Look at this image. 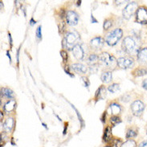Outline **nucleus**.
I'll return each instance as SVG.
<instances>
[{"instance_id": "1", "label": "nucleus", "mask_w": 147, "mask_h": 147, "mask_svg": "<svg viewBox=\"0 0 147 147\" xmlns=\"http://www.w3.org/2000/svg\"><path fill=\"white\" fill-rule=\"evenodd\" d=\"M122 36H123L122 30L121 28H116L115 30L108 34V36H106V43L109 46H114L122 38Z\"/></svg>"}, {"instance_id": "2", "label": "nucleus", "mask_w": 147, "mask_h": 147, "mask_svg": "<svg viewBox=\"0 0 147 147\" xmlns=\"http://www.w3.org/2000/svg\"><path fill=\"white\" fill-rule=\"evenodd\" d=\"M122 48L125 52L129 54V55H133L136 52H138V48H137V44L134 41V40L128 36L125 37L123 40V43H122Z\"/></svg>"}, {"instance_id": "3", "label": "nucleus", "mask_w": 147, "mask_h": 147, "mask_svg": "<svg viewBox=\"0 0 147 147\" xmlns=\"http://www.w3.org/2000/svg\"><path fill=\"white\" fill-rule=\"evenodd\" d=\"M79 40V36L76 32H68L63 40V44L64 47L68 48V49L73 48L76 45L77 40Z\"/></svg>"}, {"instance_id": "4", "label": "nucleus", "mask_w": 147, "mask_h": 147, "mask_svg": "<svg viewBox=\"0 0 147 147\" xmlns=\"http://www.w3.org/2000/svg\"><path fill=\"white\" fill-rule=\"evenodd\" d=\"M100 60L107 68H114L116 64H117V60H116L114 56H110L108 52H103L100 56Z\"/></svg>"}, {"instance_id": "5", "label": "nucleus", "mask_w": 147, "mask_h": 147, "mask_svg": "<svg viewBox=\"0 0 147 147\" xmlns=\"http://www.w3.org/2000/svg\"><path fill=\"white\" fill-rule=\"evenodd\" d=\"M138 8V3L136 2H132V3H129L128 4L127 6L125 7V9L122 11V14H123V17L125 19V20H129L131 18L132 16L134 15V13L137 12L136 11Z\"/></svg>"}, {"instance_id": "6", "label": "nucleus", "mask_w": 147, "mask_h": 147, "mask_svg": "<svg viewBox=\"0 0 147 147\" xmlns=\"http://www.w3.org/2000/svg\"><path fill=\"white\" fill-rule=\"evenodd\" d=\"M136 21L141 24H147V9L141 7L136 12Z\"/></svg>"}, {"instance_id": "7", "label": "nucleus", "mask_w": 147, "mask_h": 147, "mask_svg": "<svg viewBox=\"0 0 147 147\" xmlns=\"http://www.w3.org/2000/svg\"><path fill=\"white\" fill-rule=\"evenodd\" d=\"M134 61L133 58L130 57H121L117 60V65L122 69H128L134 66Z\"/></svg>"}, {"instance_id": "8", "label": "nucleus", "mask_w": 147, "mask_h": 147, "mask_svg": "<svg viewBox=\"0 0 147 147\" xmlns=\"http://www.w3.org/2000/svg\"><path fill=\"white\" fill-rule=\"evenodd\" d=\"M145 109L144 104L141 100H135L134 102H133L131 105V110L134 115L139 117Z\"/></svg>"}, {"instance_id": "9", "label": "nucleus", "mask_w": 147, "mask_h": 147, "mask_svg": "<svg viewBox=\"0 0 147 147\" xmlns=\"http://www.w3.org/2000/svg\"><path fill=\"white\" fill-rule=\"evenodd\" d=\"M66 20L67 23L71 26H74L78 24L79 21V16L76 13L75 11H69L66 14Z\"/></svg>"}, {"instance_id": "10", "label": "nucleus", "mask_w": 147, "mask_h": 147, "mask_svg": "<svg viewBox=\"0 0 147 147\" xmlns=\"http://www.w3.org/2000/svg\"><path fill=\"white\" fill-rule=\"evenodd\" d=\"M138 60L142 65H147V48H144L138 52Z\"/></svg>"}, {"instance_id": "11", "label": "nucleus", "mask_w": 147, "mask_h": 147, "mask_svg": "<svg viewBox=\"0 0 147 147\" xmlns=\"http://www.w3.org/2000/svg\"><path fill=\"white\" fill-rule=\"evenodd\" d=\"M72 53H73V56L76 60H83L84 56V52L83 48H81L80 45L76 44L75 47L72 48Z\"/></svg>"}, {"instance_id": "12", "label": "nucleus", "mask_w": 147, "mask_h": 147, "mask_svg": "<svg viewBox=\"0 0 147 147\" xmlns=\"http://www.w3.org/2000/svg\"><path fill=\"white\" fill-rule=\"evenodd\" d=\"M104 43H105V41H104L103 38L95 37L92 40H91L90 45H91L92 48H94V49H100L104 46Z\"/></svg>"}, {"instance_id": "13", "label": "nucleus", "mask_w": 147, "mask_h": 147, "mask_svg": "<svg viewBox=\"0 0 147 147\" xmlns=\"http://www.w3.org/2000/svg\"><path fill=\"white\" fill-rule=\"evenodd\" d=\"M72 69L78 73H86L87 67L81 64H74L72 65Z\"/></svg>"}, {"instance_id": "14", "label": "nucleus", "mask_w": 147, "mask_h": 147, "mask_svg": "<svg viewBox=\"0 0 147 147\" xmlns=\"http://www.w3.org/2000/svg\"><path fill=\"white\" fill-rule=\"evenodd\" d=\"M14 126V119L12 117H9L6 120L3 124V129L5 131L10 132Z\"/></svg>"}, {"instance_id": "15", "label": "nucleus", "mask_w": 147, "mask_h": 147, "mask_svg": "<svg viewBox=\"0 0 147 147\" xmlns=\"http://www.w3.org/2000/svg\"><path fill=\"white\" fill-rule=\"evenodd\" d=\"M16 101L14 100H10L9 101H7V103L5 104L4 105V110L7 112V113H10V112L13 111L16 108Z\"/></svg>"}, {"instance_id": "16", "label": "nucleus", "mask_w": 147, "mask_h": 147, "mask_svg": "<svg viewBox=\"0 0 147 147\" xmlns=\"http://www.w3.org/2000/svg\"><path fill=\"white\" fill-rule=\"evenodd\" d=\"M100 79L102 80L103 83L108 84L111 82L112 79H113V75H112L111 72H105L101 74Z\"/></svg>"}, {"instance_id": "17", "label": "nucleus", "mask_w": 147, "mask_h": 147, "mask_svg": "<svg viewBox=\"0 0 147 147\" xmlns=\"http://www.w3.org/2000/svg\"><path fill=\"white\" fill-rule=\"evenodd\" d=\"M103 139L105 142H109L113 139V134H112V129L110 127H107L105 129Z\"/></svg>"}, {"instance_id": "18", "label": "nucleus", "mask_w": 147, "mask_h": 147, "mask_svg": "<svg viewBox=\"0 0 147 147\" xmlns=\"http://www.w3.org/2000/svg\"><path fill=\"white\" fill-rule=\"evenodd\" d=\"M109 109H110V110H111V113L113 115H117V114H119L121 111V105H118V104L117 103H113L110 105V106H109Z\"/></svg>"}, {"instance_id": "19", "label": "nucleus", "mask_w": 147, "mask_h": 147, "mask_svg": "<svg viewBox=\"0 0 147 147\" xmlns=\"http://www.w3.org/2000/svg\"><path fill=\"white\" fill-rule=\"evenodd\" d=\"M1 94H2V96H3L4 97L9 98V99H11L14 96L13 91L7 88H1Z\"/></svg>"}, {"instance_id": "20", "label": "nucleus", "mask_w": 147, "mask_h": 147, "mask_svg": "<svg viewBox=\"0 0 147 147\" xmlns=\"http://www.w3.org/2000/svg\"><path fill=\"white\" fill-rule=\"evenodd\" d=\"M99 59L100 57L97 55H96V54H91L90 56H88V64H90L92 66H94V65H96V64L98 63Z\"/></svg>"}, {"instance_id": "21", "label": "nucleus", "mask_w": 147, "mask_h": 147, "mask_svg": "<svg viewBox=\"0 0 147 147\" xmlns=\"http://www.w3.org/2000/svg\"><path fill=\"white\" fill-rule=\"evenodd\" d=\"M105 96H106V88L102 85V86H100L98 88V90L96 92V98H97V99H103Z\"/></svg>"}, {"instance_id": "22", "label": "nucleus", "mask_w": 147, "mask_h": 147, "mask_svg": "<svg viewBox=\"0 0 147 147\" xmlns=\"http://www.w3.org/2000/svg\"><path fill=\"white\" fill-rule=\"evenodd\" d=\"M147 74V68H138L135 70H134L133 75L135 76H142L146 75Z\"/></svg>"}, {"instance_id": "23", "label": "nucleus", "mask_w": 147, "mask_h": 147, "mask_svg": "<svg viewBox=\"0 0 147 147\" xmlns=\"http://www.w3.org/2000/svg\"><path fill=\"white\" fill-rule=\"evenodd\" d=\"M121 147H137V143L134 140H128L121 144Z\"/></svg>"}, {"instance_id": "24", "label": "nucleus", "mask_w": 147, "mask_h": 147, "mask_svg": "<svg viewBox=\"0 0 147 147\" xmlns=\"http://www.w3.org/2000/svg\"><path fill=\"white\" fill-rule=\"evenodd\" d=\"M108 90L112 92V93H115L117 92L120 90V85L118 84H113L111 85H109L108 88Z\"/></svg>"}, {"instance_id": "25", "label": "nucleus", "mask_w": 147, "mask_h": 147, "mask_svg": "<svg viewBox=\"0 0 147 147\" xmlns=\"http://www.w3.org/2000/svg\"><path fill=\"white\" fill-rule=\"evenodd\" d=\"M138 135V133L135 131V130H134V129H128L127 133H126V138L129 139V138H135L136 136Z\"/></svg>"}, {"instance_id": "26", "label": "nucleus", "mask_w": 147, "mask_h": 147, "mask_svg": "<svg viewBox=\"0 0 147 147\" xmlns=\"http://www.w3.org/2000/svg\"><path fill=\"white\" fill-rule=\"evenodd\" d=\"M112 26H113V21H111L110 20H105L103 25L104 30H109V28H111Z\"/></svg>"}, {"instance_id": "27", "label": "nucleus", "mask_w": 147, "mask_h": 147, "mask_svg": "<svg viewBox=\"0 0 147 147\" xmlns=\"http://www.w3.org/2000/svg\"><path fill=\"white\" fill-rule=\"evenodd\" d=\"M110 121H111V123L113 125H117V124H119L121 122V120L120 118L119 117H117V116H113L111 117V119H110Z\"/></svg>"}, {"instance_id": "28", "label": "nucleus", "mask_w": 147, "mask_h": 147, "mask_svg": "<svg viewBox=\"0 0 147 147\" xmlns=\"http://www.w3.org/2000/svg\"><path fill=\"white\" fill-rule=\"evenodd\" d=\"M60 56H62V58H63V60H64V62H67L68 61V54H67V52H65V51H61L60 52Z\"/></svg>"}, {"instance_id": "29", "label": "nucleus", "mask_w": 147, "mask_h": 147, "mask_svg": "<svg viewBox=\"0 0 147 147\" xmlns=\"http://www.w3.org/2000/svg\"><path fill=\"white\" fill-rule=\"evenodd\" d=\"M36 37L40 40L41 38H42V32H41V26L40 27H38L37 28V30H36Z\"/></svg>"}, {"instance_id": "30", "label": "nucleus", "mask_w": 147, "mask_h": 147, "mask_svg": "<svg viewBox=\"0 0 147 147\" xmlns=\"http://www.w3.org/2000/svg\"><path fill=\"white\" fill-rule=\"evenodd\" d=\"M130 99V96L129 95H124L122 97H121V101H123V102H128L129 100Z\"/></svg>"}, {"instance_id": "31", "label": "nucleus", "mask_w": 147, "mask_h": 147, "mask_svg": "<svg viewBox=\"0 0 147 147\" xmlns=\"http://www.w3.org/2000/svg\"><path fill=\"white\" fill-rule=\"evenodd\" d=\"M81 79H82V80H83L84 82V86L88 87V85L89 84V81L88 80L87 77H82Z\"/></svg>"}, {"instance_id": "32", "label": "nucleus", "mask_w": 147, "mask_h": 147, "mask_svg": "<svg viewBox=\"0 0 147 147\" xmlns=\"http://www.w3.org/2000/svg\"><path fill=\"white\" fill-rule=\"evenodd\" d=\"M142 87H143V88L147 90V79L143 80V82H142Z\"/></svg>"}, {"instance_id": "33", "label": "nucleus", "mask_w": 147, "mask_h": 147, "mask_svg": "<svg viewBox=\"0 0 147 147\" xmlns=\"http://www.w3.org/2000/svg\"><path fill=\"white\" fill-rule=\"evenodd\" d=\"M138 147H147V140L146 141H144V142H142V143L140 144L139 146Z\"/></svg>"}, {"instance_id": "34", "label": "nucleus", "mask_w": 147, "mask_h": 147, "mask_svg": "<svg viewBox=\"0 0 147 147\" xmlns=\"http://www.w3.org/2000/svg\"><path fill=\"white\" fill-rule=\"evenodd\" d=\"M35 24H36V21H34V20H33V19H32V20H31V21H30V24H31L32 26H33V25H34Z\"/></svg>"}, {"instance_id": "35", "label": "nucleus", "mask_w": 147, "mask_h": 147, "mask_svg": "<svg viewBox=\"0 0 147 147\" xmlns=\"http://www.w3.org/2000/svg\"><path fill=\"white\" fill-rule=\"evenodd\" d=\"M8 37H9V39H10V43H11V44H12V40H11V34H8Z\"/></svg>"}, {"instance_id": "36", "label": "nucleus", "mask_w": 147, "mask_h": 147, "mask_svg": "<svg viewBox=\"0 0 147 147\" xmlns=\"http://www.w3.org/2000/svg\"><path fill=\"white\" fill-rule=\"evenodd\" d=\"M7 56L8 57H9V59H10V60H11V56H10V55H9V52H7Z\"/></svg>"}, {"instance_id": "37", "label": "nucleus", "mask_w": 147, "mask_h": 147, "mask_svg": "<svg viewBox=\"0 0 147 147\" xmlns=\"http://www.w3.org/2000/svg\"><path fill=\"white\" fill-rule=\"evenodd\" d=\"M3 2H1V8H3Z\"/></svg>"}, {"instance_id": "38", "label": "nucleus", "mask_w": 147, "mask_h": 147, "mask_svg": "<svg viewBox=\"0 0 147 147\" xmlns=\"http://www.w3.org/2000/svg\"><path fill=\"white\" fill-rule=\"evenodd\" d=\"M3 113H2V112H1V118H3Z\"/></svg>"}, {"instance_id": "39", "label": "nucleus", "mask_w": 147, "mask_h": 147, "mask_svg": "<svg viewBox=\"0 0 147 147\" xmlns=\"http://www.w3.org/2000/svg\"><path fill=\"white\" fill-rule=\"evenodd\" d=\"M106 147H111V146H106Z\"/></svg>"}, {"instance_id": "40", "label": "nucleus", "mask_w": 147, "mask_h": 147, "mask_svg": "<svg viewBox=\"0 0 147 147\" xmlns=\"http://www.w3.org/2000/svg\"><path fill=\"white\" fill-rule=\"evenodd\" d=\"M146 134H147V130H146Z\"/></svg>"}]
</instances>
